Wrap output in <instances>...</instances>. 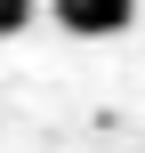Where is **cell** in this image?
<instances>
[{
  "mask_svg": "<svg viewBox=\"0 0 145 153\" xmlns=\"http://www.w3.org/2000/svg\"><path fill=\"white\" fill-rule=\"evenodd\" d=\"M48 16L73 32V40H113L137 24V0H48Z\"/></svg>",
  "mask_w": 145,
  "mask_h": 153,
  "instance_id": "6da1fadb",
  "label": "cell"
},
{
  "mask_svg": "<svg viewBox=\"0 0 145 153\" xmlns=\"http://www.w3.org/2000/svg\"><path fill=\"white\" fill-rule=\"evenodd\" d=\"M32 16H40V0H0V40H8V32H24Z\"/></svg>",
  "mask_w": 145,
  "mask_h": 153,
  "instance_id": "7a4b0ae2",
  "label": "cell"
}]
</instances>
